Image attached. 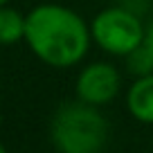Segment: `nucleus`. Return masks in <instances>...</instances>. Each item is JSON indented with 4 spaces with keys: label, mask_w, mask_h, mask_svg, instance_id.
Segmentation results:
<instances>
[{
    "label": "nucleus",
    "mask_w": 153,
    "mask_h": 153,
    "mask_svg": "<svg viewBox=\"0 0 153 153\" xmlns=\"http://www.w3.org/2000/svg\"><path fill=\"white\" fill-rule=\"evenodd\" d=\"M90 29L63 5H38L25 18V41L41 61L54 68L79 63L90 45Z\"/></svg>",
    "instance_id": "nucleus-1"
},
{
    "label": "nucleus",
    "mask_w": 153,
    "mask_h": 153,
    "mask_svg": "<svg viewBox=\"0 0 153 153\" xmlns=\"http://www.w3.org/2000/svg\"><path fill=\"white\" fill-rule=\"evenodd\" d=\"M108 140V124L92 104H65L52 120V142L61 153H99Z\"/></svg>",
    "instance_id": "nucleus-2"
},
{
    "label": "nucleus",
    "mask_w": 153,
    "mask_h": 153,
    "mask_svg": "<svg viewBox=\"0 0 153 153\" xmlns=\"http://www.w3.org/2000/svg\"><path fill=\"white\" fill-rule=\"evenodd\" d=\"M90 34L101 50L117 54V56H126L144 43L146 29L142 27L140 18L133 11L122 9V7H110L95 16L90 25Z\"/></svg>",
    "instance_id": "nucleus-3"
},
{
    "label": "nucleus",
    "mask_w": 153,
    "mask_h": 153,
    "mask_svg": "<svg viewBox=\"0 0 153 153\" xmlns=\"http://www.w3.org/2000/svg\"><path fill=\"white\" fill-rule=\"evenodd\" d=\"M120 90V72L110 63H92L83 68L76 79V95L79 99L92 106L108 104Z\"/></svg>",
    "instance_id": "nucleus-4"
},
{
    "label": "nucleus",
    "mask_w": 153,
    "mask_h": 153,
    "mask_svg": "<svg viewBox=\"0 0 153 153\" xmlns=\"http://www.w3.org/2000/svg\"><path fill=\"white\" fill-rule=\"evenodd\" d=\"M128 110L135 120L153 124V74L137 76L128 90Z\"/></svg>",
    "instance_id": "nucleus-5"
},
{
    "label": "nucleus",
    "mask_w": 153,
    "mask_h": 153,
    "mask_svg": "<svg viewBox=\"0 0 153 153\" xmlns=\"http://www.w3.org/2000/svg\"><path fill=\"white\" fill-rule=\"evenodd\" d=\"M25 18L11 7H0V45H11L25 38Z\"/></svg>",
    "instance_id": "nucleus-6"
},
{
    "label": "nucleus",
    "mask_w": 153,
    "mask_h": 153,
    "mask_svg": "<svg viewBox=\"0 0 153 153\" xmlns=\"http://www.w3.org/2000/svg\"><path fill=\"white\" fill-rule=\"evenodd\" d=\"M126 65H128V72H133L135 76L153 74V52L146 48V43H142L131 54H126Z\"/></svg>",
    "instance_id": "nucleus-7"
},
{
    "label": "nucleus",
    "mask_w": 153,
    "mask_h": 153,
    "mask_svg": "<svg viewBox=\"0 0 153 153\" xmlns=\"http://www.w3.org/2000/svg\"><path fill=\"white\" fill-rule=\"evenodd\" d=\"M144 43H146V48L153 52V23H151V27L146 29V34H144Z\"/></svg>",
    "instance_id": "nucleus-8"
},
{
    "label": "nucleus",
    "mask_w": 153,
    "mask_h": 153,
    "mask_svg": "<svg viewBox=\"0 0 153 153\" xmlns=\"http://www.w3.org/2000/svg\"><path fill=\"white\" fill-rule=\"evenodd\" d=\"M7 5V0H0V7H5Z\"/></svg>",
    "instance_id": "nucleus-9"
},
{
    "label": "nucleus",
    "mask_w": 153,
    "mask_h": 153,
    "mask_svg": "<svg viewBox=\"0 0 153 153\" xmlns=\"http://www.w3.org/2000/svg\"><path fill=\"white\" fill-rule=\"evenodd\" d=\"M0 153H7V151H5V146H2V144H0Z\"/></svg>",
    "instance_id": "nucleus-10"
}]
</instances>
